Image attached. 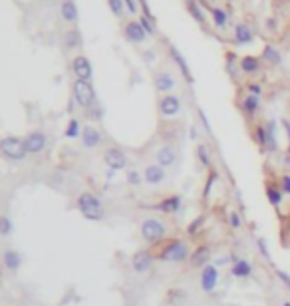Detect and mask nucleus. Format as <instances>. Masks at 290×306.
<instances>
[{"mask_svg": "<svg viewBox=\"0 0 290 306\" xmlns=\"http://www.w3.org/2000/svg\"><path fill=\"white\" fill-rule=\"evenodd\" d=\"M165 262H187L191 259V249L189 244L181 239H171L163 244V249L157 255Z\"/></svg>", "mask_w": 290, "mask_h": 306, "instance_id": "obj_1", "label": "nucleus"}, {"mask_svg": "<svg viewBox=\"0 0 290 306\" xmlns=\"http://www.w3.org/2000/svg\"><path fill=\"white\" fill-rule=\"evenodd\" d=\"M78 209L88 221H102L104 219V205L98 195L94 193H82L78 197Z\"/></svg>", "mask_w": 290, "mask_h": 306, "instance_id": "obj_2", "label": "nucleus"}, {"mask_svg": "<svg viewBox=\"0 0 290 306\" xmlns=\"http://www.w3.org/2000/svg\"><path fill=\"white\" fill-rule=\"evenodd\" d=\"M139 231H141L143 240H145V242H149V244H157V242L163 240L165 235H167V227H165V223L159 221V219H155V217L145 219V221L141 223Z\"/></svg>", "mask_w": 290, "mask_h": 306, "instance_id": "obj_3", "label": "nucleus"}, {"mask_svg": "<svg viewBox=\"0 0 290 306\" xmlns=\"http://www.w3.org/2000/svg\"><path fill=\"white\" fill-rule=\"evenodd\" d=\"M0 151H2V155H6L12 161H20V159H24L28 155L26 141L20 139V137H14V135H8V137L0 139Z\"/></svg>", "mask_w": 290, "mask_h": 306, "instance_id": "obj_4", "label": "nucleus"}, {"mask_svg": "<svg viewBox=\"0 0 290 306\" xmlns=\"http://www.w3.org/2000/svg\"><path fill=\"white\" fill-rule=\"evenodd\" d=\"M74 98L82 108H92L96 102V91H94L92 84L83 82V80H76L74 82Z\"/></svg>", "mask_w": 290, "mask_h": 306, "instance_id": "obj_5", "label": "nucleus"}, {"mask_svg": "<svg viewBox=\"0 0 290 306\" xmlns=\"http://www.w3.org/2000/svg\"><path fill=\"white\" fill-rule=\"evenodd\" d=\"M219 281H221V272H219V268H217L213 262L207 264L205 268L201 270L199 283H201V290H203V292L213 294V292L217 290V286H219Z\"/></svg>", "mask_w": 290, "mask_h": 306, "instance_id": "obj_6", "label": "nucleus"}, {"mask_svg": "<svg viewBox=\"0 0 290 306\" xmlns=\"http://www.w3.org/2000/svg\"><path fill=\"white\" fill-rule=\"evenodd\" d=\"M181 108H183V102L175 94H165L159 100V113L163 117H175V115H179Z\"/></svg>", "mask_w": 290, "mask_h": 306, "instance_id": "obj_7", "label": "nucleus"}, {"mask_svg": "<svg viewBox=\"0 0 290 306\" xmlns=\"http://www.w3.org/2000/svg\"><path fill=\"white\" fill-rule=\"evenodd\" d=\"M104 161L105 165L111 169V171H122L127 167V157H125V153L118 147H109L105 153H104Z\"/></svg>", "mask_w": 290, "mask_h": 306, "instance_id": "obj_8", "label": "nucleus"}, {"mask_svg": "<svg viewBox=\"0 0 290 306\" xmlns=\"http://www.w3.org/2000/svg\"><path fill=\"white\" fill-rule=\"evenodd\" d=\"M233 42L237 46H249L254 42V30L249 22H237L233 28Z\"/></svg>", "mask_w": 290, "mask_h": 306, "instance_id": "obj_9", "label": "nucleus"}, {"mask_svg": "<svg viewBox=\"0 0 290 306\" xmlns=\"http://www.w3.org/2000/svg\"><path fill=\"white\" fill-rule=\"evenodd\" d=\"M153 86H155V89L159 91V94H171L173 89H175V86H177V80H175V76H173L171 72H167V70H159L155 76H153Z\"/></svg>", "mask_w": 290, "mask_h": 306, "instance_id": "obj_10", "label": "nucleus"}, {"mask_svg": "<svg viewBox=\"0 0 290 306\" xmlns=\"http://www.w3.org/2000/svg\"><path fill=\"white\" fill-rule=\"evenodd\" d=\"M153 262H155V257L149 253V251H137L131 259V266L137 274H145L153 268Z\"/></svg>", "mask_w": 290, "mask_h": 306, "instance_id": "obj_11", "label": "nucleus"}, {"mask_svg": "<svg viewBox=\"0 0 290 306\" xmlns=\"http://www.w3.org/2000/svg\"><path fill=\"white\" fill-rule=\"evenodd\" d=\"M263 60L260 56H252V54H247V56H241L239 58V68H241V74L245 76H256L260 70H263Z\"/></svg>", "mask_w": 290, "mask_h": 306, "instance_id": "obj_12", "label": "nucleus"}, {"mask_svg": "<svg viewBox=\"0 0 290 306\" xmlns=\"http://www.w3.org/2000/svg\"><path fill=\"white\" fill-rule=\"evenodd\" d=\"M189 262H191L193 268H201V270L207 264H211V247L209 244H199V247H195V251L191 253Z\"/></svg>", "mask_w": 290, "mask_h": 306, "instance_id": "obj_13", "label": "nucleus"}, {"mask_svg": "<svg viewBox=\"0 0 290 306\" xmlns=\"http://www.w3.org/2000/svg\"><path fill=\"white\" fill-rule=\"evenodd\" d=\"M260 108H263V104H260V98H256V96H243V100L239 102V109H241V113L247 117V119H254L256 115H258V111H260Z\"/></svg>", "mask_w": 290, "mask_h": 306, "instance_id": "obj_14", "label": "nucleus"}, {"mask_svg": "<svg viewBox=\"0 0 290 306\" xmlns=\"http://www.w3.org/2000/svg\"><path fill=\"white\" fill-rule=\"evenodd\" d=\"M72 70H74L76 78H78V80H83V82H90V80H92V74H94L90 60L85 58V56H76V58H74Z\"/></svg>", "mask_w": 290, "mask_h": 306, "instance_id": "obj_15", "label": "nucleus"}, {"mask_svg": "<svg viewBox=\"0 0 290 306\" xmlns=\"http://www.w3.org/2000/svg\"><path fill=\"white\" fill-rule=\"evenodd\" d=\"M169 56H171L173 62H175V66L179 68V72H181V76L185 78V82H187V84H193L195 80H193V74H191V68H189V64H187L185 56H183L175 46H169Z\"/></svg>", "mask_w": 290, "mask_h": 306, "instance_id": "obj_16", "label": "nucleus"}, {"mask_svg": "<svg viewBox=\"0 0 290 306\" xmlns=\"http://www.w3.org/2000/svg\"><path fill=\"white\" fill-rule=\"evenodd\" d=\"M185 8H187V12L191 14V18H193L197 24H201V26L207 24V20H209V10L203 6L199 0H185Z\"/></svg>", "mask_w": 290, "mask_h": 306, "instance_id": "obj_17", "label": "nucleus"}, {"mask_svg": "<svg viewBox=\"0 0 290 306\" xmlns=\"http://www.w3.org/2000/svg\"><path fill=\"white\" fill-rule=\"evenodd\" d=\"M181 207H183V197L181 195H169V197L161 199L155 205V209L161 211V213H165V215H175V213L181 211Z\"/></svg>", "mask_w": 290, "mask_h": 306, "instance_id": "obj_18", "label": "nucleus"}, {"mask_svg": "<svg viewBox=\"0 0 290 306\" xmlns=\"http://www.w3.org/2000/svg\"><path fill=\"white\" fill-rule=\"evenodd\" d=\"M124 34L133 44H141V42H145V38H147V34H145V30L141 28L139 20H129L124 28Z\"/></svg>", "mask_w": 290, "mask_h": 306, "instance_id": "obj_19", "label": "nucleus"}, {"mask_svg": "<svg viewBox=\"0 0 290 306\" xmlns=\"http://www.w3.org/2000/svg\"><path fill=\"white\" fill-rule=\"evenodd\" d=\"M260 60L267 64V66H270V68H278V66H282V52L274 46V44H267L265 48H263V54H260Z\"/></svg>", "mask_w": 290, "mask_h": 306, "instance_id": "obj_20", "label": "nucleus"}, {"mask_svg": "<svg viewBox=\"0 0 290 306\" xmlns=\"http://www.w3.org/2000/svg\"><path fill=\"white\" fill-rule=\"evenodd\" d=\"M155 161H157V165H161L163 169L175 165V161H177V151H175V147H173V145H163V147H159L157 153H155Z\"/></svg>", "mask_w": 290, "mask_h": 306, "instance_id": "obj_21", "label": "nucleus"}, {"mask_svg": "<svg viewBox=\"0 0 290 306\" xmlns=\"http://www.w3.org/2000/svg\"><path fill=\"white\" fill-rule=\"evenodd\" d=\"M165 169L161 167V165H157V163H151V165H147L145 167V171H143V181L147 183V185H161V183L165 181Z\"/></svg>", "mask_w": 290, "mask_h": 306, "instance_id": "obj_22", "label": "nucleus"}, {"mask_svg": "<svg viewBox=\"0 0 290 306\" xmlns=\"http://www.w3.org/2000/svg\"><path fill=\"white\" fill-rule=\"evenodd\" d=\"M209 18L211 22L215 24L217 30H227L228 28V22H230V14L223 8V6H209Z\"/></svg>", "mask_w": 290, "mask_h": 306, "instance_id": "obj_23", "label": "nucleus"}, {"mask_svg": "<svg viewBox=\"0 0 290 306\" xmlns=\"http://www.w3.org/2000/svg\"><path fill=\"white\" fill-rule=\"evenodd\" d=\"M252 272H254L252 262L247 259H237L233 264H230V274H233L235 279H250Z\"/></svg>", "mask_w": 290, "mask_h": 306, "instance_id": "obj_24", "label": "nucleus"}, {"mask_svg": "<svg viewBox=\"0 0 290 306\" xmlns=\"http://www.w3.org/2000/svg\"><path fill=\"white\" fill-rule=\"evenodd\" d=\"M252 137L258 145V149L263 153H269L270 151V137H269V131H267V126L265 124H256L252 128Z\"/></svg>", "mask_w": 290, "mask_h": 306, "instance_id": "obj_25", "label": "nucleus"}, {"mask_svg": "<svg viewBox=\"0 0 290 306\" xmlns=\"http://www.w3.org/2000/svg\"><path fill=\"white\" fill-rule=\"evenodd\" d=\"M24 141H26V151L32 153V155H36V153H40L46 147V141L48 139H46V135L42 131H32Z\"/></svg>", "mask_w": 290, "mask_h": 306, "instance_id": "obj_26", "label": "nucleus"}, {"mask_svg": "<svg viewBox=\"0 0 290 306\" xmlns=\"http://www.w3.org/2000/svg\"><path fill=\"white\" fill-rule=\"evenodd\" d=\"M82 143H83V147L94 149V147H98L102 143V133L96 128H92V126L83 128L82 130Z\"/></svg>", "mask_w": 290, "mask_h": 306, "instance_id": "obj_27", "label": "nucleus"}, {"mask_svg": "<svg viewBox=\"0 0 290 306\" xmlns=\"http://www.w3.org/2000/svg\"><path fill=\"white\" fill-rule=\"evenodd\" d=\"M267 199H269V203L274 207V209H278L280 205H282V201H284V193H282V189H280V185L278 183H267Z\"/></svg>", "mask_w": 290, "mask_h": 306, "instance_id": "obj_28", "label": "nucleus"}, {"mask_svg": "<svg viewBox=\"0 0 290 306\" xmlns=\"http://www.w3.org/2000/svg\"><path fill=\"white\" fill-rule=\"evenodd\" d=\"M195 157H197V161H199V165H201L203 169H211V167H213L211 151H209V147H207L205 143H199V145H197V149H195Z\"/></svg>", "mask_w": 290, "mask_h": 306, "instance_id": "obj_29", "label": "nucleus"}, {"mask_svg": "<svg viewBox=\"0 0 290 306\" xmlns=\"http://www.w3.org/2000/svg\"><path fill=\"white\" fill-rule=\"evenodd\" d=\"M60 12H62V18L66 22H76L78 20V6H76L74 0H64Z\"/></svg>", "mask_w": 290, "mask_h": 306, "instance_id": "obj_30", "label": "nucleus"}, {"mask_svg": "<svg viewBox=\"0 0 290 306\" xmlns=\"http://www.w3.org/2000/svg\"><path fill=\"white\" fill-rule=\"evenodd\" d=\"M2 261H4V266L8 270H18L20 264H22V257H20L18 251H6L4 257H2Z\"/></svg>", "mask_w": 290, "mask_h": 306, "instance_id": "obj_31", "label": "nucleus"}, {"mask_svg": "<svg viewBox=\"0 0 290 306\" xmlns=\"http://www.w3.org/2000/svg\"><path fill=\"white\" fill-rule=\"evenodd\" d=\"M167 300H169V304H173V306H181V304H185V300H187V292H185L183 288H171V290L167 292Z\"/></svg>", "mask_w": 290, "mask_h": 306, "instance_id": "obj_32", "label": "nucleus"}, {"mask_svg": "<svg viewBox=\"0 0 290 306\" xmlns=\"http://www.w3.org/2000/svg\"><path fill=\"white\" fill-rule=\"evenodd\" d=\"M227 70L230 74L235 82L239 80V74H241V68H239V58H235V54H227Z\"/></svg>", "mask_w": 290, "mask_h": 306, "instance_id": "obj_33", "label": "nucleus"}, {"mask_svg": "<svg viewBox=\"0 0 290 306\" xmlns=\"http://www.w3.org/2000/svg\"><path fill=\"white\" fill-rule=\"evenodd\" d=\"M219 181V173L215 171V169H211L209 171V175H207V181H205V187H203V199H209V193H211V189L215 187V183Z\"/></svg>", "mask_w": 290, "mask_h": 306, "instance_id": "obj_34", "label": "nucleus"}, {"mask_svg": "<svg viewBox=\"0 0 290 306\" xmlns=\"http://www.w3.org/2000/svg\"><path fill=\"white\" fill-rule=\"evenodd\" d=\"M64 135L68 139H76V137H82V128H80V121L78 119H70L68 126H66V131Z\"/></svg>", "mask_w": 290, "mask_h": 306, "instance_id": "obj_35", "label": "nucleus"}, {"mask_svg": "<svg viewBox=\"0 0 290 306\" xmlns=\"http://www.w3.org/2000/svg\"><path fill=\"white\" fill-rule=\"evenodd\" d=\"M64 44H66V48H80L82 46V36H80V32L78 30H70V32L66 34V40H64Z\"/></svg>", "mask_w": 290, "mask_h": 306, "instance_id": "obj_36", "label": "nucleus"}, {"mask_svg": "<svg viewBox=\"0 0 290 306\" xmlns=\"http://www.w3.org/2000/svg\"><path fill=\"white\" fill-rule=\"evenodd\" d=\"M227 223H228V227L233 229V231H237V229L243 227V215H241L239 211H230L228 215H227Z\"/></svg>", "mask_w": 290, "mask_h": 306, "instance_id": "obj_37", "label": "nucleus"}, {"mask_svg": "<svg viewBox=\"0 0 290 306\" xmlns=\"http://www.w3.org/2000/svg\"><path fill=\"white\" fill-rule=\"evenodd\" d=\"M139 24H141V28L145 30V34H147V36H155V32H157V30H155V20H151V18H147V16H139Z\"/></svg>", "mask_w": 290, "mask_h": 306, "instance_id": "obj_38", "label": "nucleus"}, {"mask_svg": "<svg viewBox=\"0 0 290 306\" xmlns=\"http://www.w3.org/2000/svg\"><path fill=\"white\" fill-rule=\"evenodd\" d=\"M203 225H205V215H197V219H193V221L189 223L187 233H189L191 237H193V235H199L201 229H203Z\"/></svg>", "mask_w": 290, "mask_h": 306, "instance_id": "obj_39", "label": "nucleus"}, {"mask_svg": "<svg viewBox=\"0 0 290 306\" xmlns=\"http://www.w3.org/2000/svg\"><path fill=\"white\" fill-rule=\"evenodd\" d=\"M245 89H247L249 96H256V98H263V94H265V87L260 82H249L245 86Z\"/></svg>", "mask_w": 290, "mask_h": 306, "instance_id": "obj_40", "label": "nucleus"}, {"mask_svg": "<svg viewBox=\"0 0 290 306\" xmlns=\"http://www.w3.org/2000/svg\"><path fill=\"white\" fill-rule=\"evenodd\" d=\"M12 229H14L12 221H10L6 215H0V235H2V237H8V235L12 233Z\"/></svg>", "mask_w": 290, "mask_h": 306, "instance_id": "obj_41", "label": "nucleus"}, {"mask_svg": "<svg viewBox=\"0 0 290 306\" xmlns=\"http://www.w3.org/2000/svg\"><path fill=\"white\" fill-rule=\"evenodd\" d=\"M256 247H258V253H260V257H263V259H267V261H270V251H269L267 239L258 237V239H256Z\"/></svg>", "mask_w": 290, "mask_h": 306, "instance_id": "obj_42", "label": "nucleus"}, {"mask_svg": "<svg viewBox=\"0 0 290 306\" xmlns=\"http://www.w3.org/2000/svg\"><path fill=\"white\" fill-rule=\"evenodd\" d=\"M125 179H127V183L129 185H133V187H137V185H141V181H143V177L139 175V171H135V169H131V171H127V175H125Z\"/></svg>", "mask_w": 290, "mask_h": 306, "instance_id": "obj_43", "label": "nucleus"}, {"mask_svg": "<svg viewBox=\"0 0 290 306\" xmlns=\"http://www.w3.org/2000/svg\"><path fill=\"white\" fill-rule=\"evenodd\" d=\"M197 115H199V121H201V126H203V130H205L209 135H213V128H211V124H209V119H207V113L203 111V109H197Z\"/></svg>", "mask_w": 290, "mask_h": 306, "instance_id": "obj_44", "label": "nucleus"}, {"mask_svg": "<svg viewBox=\"0 0 290 306\" xmlns=\"http://www.w3.org/2000/svg\"><path fill=\"white\" fill-rule=\"evenodd\" d=\"M107 6L111 8V12L115 14V16H122V12H124V0H107Z\"/></svg>", "mask_w": 290, "mask_h": 306, "instance_id": "obj_45", "label": "nucleus"}, {"mask_svg": "<svg viewBox=\"0 0 290 306\" xmlns=\"http://www.w3.org/2000/svg\"><path fill=\"white\" fill-rule=\"evenodd\" d=\"M278 185H280V189H282V193H284V195H290V173L280 175Z\"/></svg>", "mask_w": 290, "mask_h": 306, "instance_id": "obj_46", "label": "nucleus"}, {"mask_svg": "<svg viewBox=\"0 0 290 306\" xmlns=\"http://www.w3.org/2000/svg\"><path fill=\"white\" fill-rule=\"evenodd\" d=\"M274 274H276V279L290 290V272H286V270H280V268H276L274 270Z\"/></svg>", "mask_w": 290, "mask_h": 306, "instance_id": "obj_47", "label": "nucleus"}, {"mask_svg": "<svg viewBox=\"0 0 290 306\" xmlns=\"http://www.w3.org/2000/svg\"><path fill=\"white\" fill-rule=\"evenodd\" d=\"M124 4H125L129 14H137V2H135V0H124Z\"/></svg>", "mask_w": 290, "mask_h": 306, "instance_id": "obj_48", "label": "nucleus"}, {"mask_svg": "<svg viewBox=\"0 0 290 306\" xmlns=\"http://www.w3.org/2000/svg\"><path fill=\"white\" fill-rule=\"evenodd\" d=\"M282 128L286 131V141H288V151H290V121L288 119H282Z\"/></svg>", "mask_w": 290, "mask_h": 306, "instance_id": "obj_49", "label": "nucleus"}, {"mask_svg": "<svg viewBox=\"0 0 290 306\" xmlns=\"http://www.w3.org/2000/svg\"><path fill=\"white\" fill-rule=\"evenodd\" d=\"M282 165L284 167H290V151H286L284 155H282Z\"/></svg>", "mask_w": 290, "mask_h": 306, "instance_id": "obj_50", "label": "nucleus"}, {"mask_svg": "<svg viewBox=\"0 0 290 306\" xmlns=\"http://www.w3.org/2000/svg\"><path fill=\"white\" fill-rule=\"evenodd\" d=\"M189 137H191V139H197V137H199L197 128H191V130H189Z\"/></svg>", "mask_w": 290, "mask_h": 306, "instance_id": "obj_51", "label": "nucleus"}, {"mask_svg": "<svg viewBox=\"0 0 290 306\" xmlns=\"http://www.w3.org/2000/svg\"><path fill=\"white\" fill-rule=\"evenodd\" d=\"M199 2H201L203 6H205V8H209V6H211V2H213V0H199Z\"/></svg>", "mask_w": 290, "mask_h": 306, "instance_id": "obj_52", "label": "nucleus"}, {"mask_svg": "<svg viewBox=\"0 0 290 306\" xmlns=\"http://www.w3.org/2000/svg\"><path fill=\"white\" fill-rule=\"evenodd\" d=\"M282 306H290V300H284V302H282Z\"/></svg>", "mask_w": 290, "mask_h": 306, "instance_id": "obj_53", "label": "nucleus"}]
</instances>
